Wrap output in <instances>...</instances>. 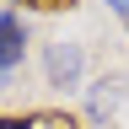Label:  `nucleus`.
Wrapping results in <instances>:
<instances>
[{"instance_id": "20e7f679", "label": "nucleus", "mask_w": 129, "mask_h": 129, "mask_svg": "<svg viewBox=\"0 0 129 129\" xmlns=\"http://www.w3.org/2000/svg\"><path fill=\"white\" fill-rule=\"evenodd\" d=\"M22 129H75L70 118H59V113H38V118H27Z\"/></svg>"}, {"instance_id": "423d86ee", "label": "nucleus", "mask_w": 129, "mask_h": 129, "mask_svg": "<svg viewBox=\"0 0 129 129\" xmlns=\"http://www.w3.org/2000/svg\"><path fill=\"white\" fill-rule=\"evenodd\" d=\"M32 6H70V0H32Z\"/></svg>"}, {"instance_id": "f03ea898", "label": "nucleus", "mask_w": 129, "mask_h": 129, "mask_svg": "<svg viewBox=\"0 0 129 129\" xmlns=\"http://www.w3.org/2000/svg\"><path fill=\"white\" fill-rule=\"evenodd\" d=\"M48 86H75L81 81V48L75 43H48Z\"/></svg>"}, {"instance_id": "f257e3e1", "label": "nucleus", "mask_w": 129, "mask_h": 129, "mask_svg": "<svg viewBox=\"0 0 129 129\" xmlns=\"http://www.w3.org/2000/svg\"><path fill=\"white\" fill-rule=\"evenodd\" d=\"M27 54V27L16 11H0V75H11Z\"/></svg>"}, {"instance_id": "39448f33", "label": "nucleus", "mask_w": 129, "mask_h": 129, "mask_svg": "<svg viewBox=\"0 0 129 129\" xmlns=\"http://www.w3.org/2000/svg\"><path fill=\"white\" fill-rule=\"evenodd\" d=\"M108 6H113V11H118V16H129V0H108Z\"/></svg>"}, {"instance_id": "7ed1b4c3", "label": "nucleus", "mask_w": 129, "mask_h": 129, "mask_svg": "<svg viewBox=\"0 0 129 129\" xmlns=\"http://www.w3.org/2000/svg\"><path fill=\"white\" fill-rule=\"evenodd\" d=\"M118 102H124V81H97V86H91V118L97 124H108Z\"/></svg>"}]
</instances>
